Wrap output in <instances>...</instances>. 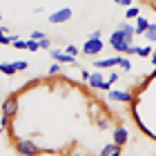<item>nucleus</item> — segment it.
Instances as JSON below:
<instances>
[{
	"instance_id": "1",
	"label": "nucleus",
	"mask_w": 156,
	"mask_h": 156,
	"mask_svg": "<svg viewBox=\"0 0 156 156\" xmlns=\"http://www.w3.org/2000/svg\"><path fill=\"white\" fill-rule=\"evenodd\" d=\"M109 45L114 47L118 54H127V49L134 45V36H127V34H123L120 29H116V31L109 34Z\"/></svg>"
},
{
	"instance_id": "2",
	"label": "nucleus",
	"mask_w": 156,
	"mask_h": 156,
	"mask_svg": "<svg viewBox=\"0 0 156 156\" xmlns=\"http://www.w3.org/2000/svg\"><path fill=\"white\" fill-rule=\"evenodd\" d=\"M16 150H18L20 156H40L42 154V147H38L31 138H20V140H16Z\"/></svg>"
},
{
	"instance_id": "3",
	"label": "nucleus",
	"mask_w": 156,
	"mask_h": 156,
	"mask_svg": "<svg viewBox=\"0 0 156 156\" xmlns=\"http://www.w3.org/2000/svg\"><path fill=\"white\" fill-rule=\"evenodd\" d=\"M87 85L91 89H101V91H109L112 89V85L107 83V78H105V74L101 72V69H94V72H91Z\"/></svg>"
},
{
	"instance_id": "4",
	"label": "nucleus",
	"mask_w": 156,
	"mask_h": 156,
	"mask_svg": "<svg viewBox=\"0 0 156 156\" xmlns=\"http://www.w3.org/2000/svg\"><path fill=\"white\" fill-rule=\"evenodd\" d=\"M103 49H105V42H103L101 38H87L80 51H83L85 56H89V58H91V56H98Z\"/></svg>"
},
{
	"instance_id": "5",
	"label": "nucleus",
	"mask_w": 156,
	"mask_h": 156,
	"mask_svg": "<svg viewBox=\"0 0 156 156\" xmlns=\"http://www.w3.org/2000/svg\"><path fill=\"white\" fill-rule=\"evenodd\" d=\"M72 16H74V9H69V7H62V9L49 13L47 20H49L51 25H62V23H67V20H72Z\"/></svg>"
},
{
	"instance_id": "6",
	"label": "nucleus",
	"mask_w": 156,
	"mask_h": 156,
	"mask_svg": "<svg viewBox=\"0 0 156 156\" xmlns=\"http://www.w3.org/2000/svg\"><path fill=\"white\" fill-rule=\"evenodd\" d=\"M107 101H112V103H134V101H136V96H134L132 91L109 89V91H107Z\"/></svg>"
},
{
	"instance_id": "7",
	"label": "nucleus",
	"mask_w": 156,
	"mask_h": 156,
	"mask_svg": "<svg viewBox=\"0 0 156 156\" xmlns=\"http://www.w3.org/2000/svg\"><path fill=\"white\" fill-rule=\"evenodd\" d=\"M49 56L54 58V62H60V65H74V67H80L76 62V58H72L69 54H65L62 49H49Z\"/></svg>"
},
{
	"instance_id": "8",
	"label": "nucleus",
	"mask_w": 156,
	"mask_h": 156,
	"mask_svg": "<svg viewBox=\"0 0 156 156\" xmlns=\"http://www.w3.org/2000/svg\"><path fill=\"white\" fill-rule=\"evenodd\" d=\"M2 114H5V116H9V118L18 114V96H16V94L7 96L5 101H2Z\"/></svg>"
},
{
	"instance_id": "9",
	"label": "nucleus",
	"mask_w": 156,
	"mask_h": 156,
	"mask_svg": "<svg viewBox=\"0 0 156 156\" xmlns=\"http://www.w3.org/2000/svg\"><path fill=\"white\" fill-rule=\"evenodd\" d=\"M120 62H123V56H112V58H103V60H94L91 62V67H96V69H109V67H120Z\"/></svg>"
},
{
	"instance_id": "10",
	"label": "nucleus",
	"mask_w": 156,
	"mask_h": 156,
	"mask_svg": "<svg viewBox=\"0 0 156 156\" xmlns=\"http://www.w3.org/2000/svg\"><path fill=\"white\" fill-rule=\"evenodd\" d=\"M112 143H116V145H127V138H129V132H127V127H123V125H116L114 127V132H112Z\"/></svg>"
},
{
	"instance_id": "11",
	"label": "nucleus",
	"mask_w": 156,
	"mask_h": 156,
	"mask_svg": "<svg viewBox=\"0 0 156 156\" xmlns=\"http://www.w3.org/2000/svg\"><path fill=\"white\" fill-rule=\"evenodd\" d=\"M140 56V58H152V54H154V47H150V45H147V47H136V45H132L129 49H127V54L125 56Z\"/></svg>"
},
{
	"instance_id": "12",
	"label": "nucleus",
	"mask_w": 156,
	"mask_h": 156,
	"mask_svg": "<svg viewBox=\"0 0 156 156\" xmlns=\"http://www.w3.org/2000/svg\"><path fill=\"white\" fill-rule=\"evenodd\" d=\"M150 20H147L145 16H138L136 20H134V29H136V36H143V34L147 31V29H150Z\"/></svg>"
},
{
	"instance_id": "13",
	"label": "nucleus",
	"mask_w": 156,
	"mask_h": 156,
	"mask_svg": "<svg viewBox=\"0 0 156 156\" xmlns=\"http://www.w3.org/2000/svg\"><path fill=\"white\" fill-rule=\"evenodd\" d=\"M120 154H123V147L116 145V143H107L101 150V156H120Z\"/></svg>"
},
{
	"instance_id": "14",
	"label": "nucleus",
	"mask_w": 156,
	"mask_h": 156,
	"mask_svg": "<svg viewBox=\"0 0 156 156\" xmlns=\"http://www.w3.org/2000/svg\"><path fill=\"white\" fill-rule=\"evenodd\" d=\"M140 16V11H138V7H127V11H125V20H136Z\"/></svg>"
},
{
	"instance_id": "15",
	"label": "nucleus",
	"mask_w": 156,
	"mask_h": 156,
	"mask_svg": "<svg viewBox=\"0 0 156 156\" xmlns=\"http://www.w3.org/2000/svg\"><path fill=\"white\" fill-rule=\"evenodd\" d=\"M143 36H145L147 42H156V25H150V29H147Z\"/></svg>"
},
{
	"instance_id": "16",
	"label": "nucleus",
	"mask_w": 156,
	"mask_h": 156,
	"mask_svg": "<svg viewBox=\"0 0 156 156\" xmlns=\"http://www.w3.org/2000/svg\"><path fill=\"white\" fill-rule=\"evenodd\" d=\"M109 123L112 120L107 116H101V118H96V125H98V129H109Z\"/></svg>"
},
{
	"instance_id": "17",
	"label": "nucleus",
	"mask_w": 156,
	"mask_h": 156,
	"mask_svg": "<svg viewBox=\"0 0 156 156\" xmlns=\"http://www.w3.org/2000/svg\"><path fill=\"white\" fill-rule=\"evenodd\" d=\"M62 51H65V54H69V56H72V58H76V56L80 54V49H78L76 45H67L65 49H62Z\"/></svg>"
},
{
	"instance_id": "18",
	"label": "nucleus",
	"mask_w": 156,
	"mask_h": 156,
	"mask_svg": "<svg viewBox=\"0 0 156 156\" xmlns=\"http://www.w3.org/2000/svg\"><path fill=\"white\" fill-rule=\"evenodd\" d=\"M60 72H62V65H60V62H54V65L49 67L47 74H49V76H56V74H60Z\"/></svg>"
},
{
	"instance_id": "19",
	"label": "nucleus",
	"mask_w": 156,
	"mask_h": 156,
	"mask_svg": "<svg viewBox=\"0 0 156 156\" xmlns=\"http://www.w3.org/2000/svg\"><path fill=\"white\" fill-rule=\"evenodd\" d=\"M38 49H40L38 47V40H31V38L27 40V51H38Z\"/></svg>"
},
{
	"instance_id": "20",
	"label": "nucleus",
	"mask_w": 156,
	"mask_h": 156,
	"mask_svg": "<svg viewBox=\"0 0 156 156\" xmlns=\"http://www.w3.org/2000/svg\"><path fill=\"white\" fill-rule=\"evenodd\" d=\"M31 40H45L47 38V34L45 31H31V36H29Z\"/></svg>"
},
{
	"instance_id": "21",
	"label": "nucleus",
	"mask_w": 156,
	"mask_h": 156,
	"mask_svg": "<svg viewBox=\"0 0 156 156\" xmlns=\"http://www.w3.org/2000/svg\"><path fill=\"white\" fill-rule=\"evenodd\" d=\"M105 78H107V83H109V85H114V83L118 80V74H116V72H109V74L105 76Z\"/></svg>"
},
{
	"instance_id": "22",
	"label": "nucleus",
	"mask_w": 156,
	"mask_h": 156,
	"mask_svg": "<svg viewBox=\"0 0 156 156\" xmlns=\"http://www.w3.org/2000/svg\"><path fill=\"white\" fill-rule=\"evenodd\" d=\"M13 47H16V49H27V40H23V38H18L16 42H13Z\"/></svg>"
},
{
	"instance_id": "23",
	"label": "nucleus",
	"mask_w": 156,
	"mask_h": 156,
	"mask_svg": "<svg viewBox=\"0 0 156 156\" xmlns=\"http://www.w3.org/2000/svg\"><path fill=\"white\" fill-rule=\"evenodd\" d=\"M0 127H2V129H9V116L2 114V118H0Z\"/></svg>"
},
{
	"instance_id": "24",
	"label": "nucleus",
	"mask_w": 156,
	"mask_h": 156,
	"mask_svg": "<svg viewBox=\"0 0 156 156\" xmlns=\"http://www.w3.org/2000/svg\"><path fill=\"white\" fill-rule=\"evenodd\" d=\"M120 69H125V72H129V69H132V62H129V58H123V62H120Z\"/></svg>"
},
{
	"instance_id": "25",
	"label": "nucleus",
	"mask_w": 156,
	"mask_h": 156,
	"mask_svg": "<svg viewBox=\"0 0 156 156\" xmlns=\"http://www.w3.org/2000/svg\"><path fill=\"white\" fill-rule=\"evenodd\" d=\"M114 2L120 5V7H125V9H127V7H132V0H114Z\"/></svg>"
},
{
	"instance_id": "26",
	"label": "nucleus",
	"mask_w": 156,
	"mask_h": 156,
	"mask_svg": "<svg viewBox=\"0 0 156 156\" xmlns=\"http://www.w3.org/2000/svg\"><path fill=\"white\" fill-rule=\"evenodd\" d=\"M89 76H91L89 69H80V78H83V80H89Z\"/></svg>"
},
{
	"instance_id": "27",
	"label": "nucleus",
	"mask_w": 156,
	"mask_h": 156,
	"mask_svg": "<svg viewBox=\"0 0 156 156\" xmlns=\"http://www.w3.org/2000/svg\"><path fill=\"white\" fill-rule=\"evenodd\" d=\"M101 36H103V31H101V29H96V31H91V34H89V38H101Z\"/></svg>"
},
{
	"instance_id": "28",
	"label": "nucleus",
	"mask_w": 156,
	"mask_h": 156,
	"mask_svg": "<svg viewBox=\"0 0 156 156\" xmlns=\"http://www.w3.org/2000/svg\"><path fill=\"white\" fill-rule=\"evenodd\" d=\"M152 65L156 67V49H154V54H152Z\"/></svg>"
},
{
	"instance_id": "29",
	"label": "nucleus",
	"mask_w": 156,
	"mask_h": 156,
	"mask_svg": "<svg viewBox=\"0 0 156 156\" xmlns=\"http://www.w3.org/2000/svg\"><path fill=\"white\" fill-rule=\"evenodd\" d=\"M0 23H2V13H0Z\"/></svg>"
},
{
	"instance_id": "30",
	"label": "nucleus",
	"mask_w": 156,
	"mask_h": 156,
	"mask_svg": "<svg viewBox=\"0 0 156 156\" xmlns=\"http://www.w3.org/2000/svg\"><path fill=\"white\" fill-rule=\"evenodd\" d=\"M154 140H156V134H154Z\"/></svg>"
},
{
	"instance_id": "31",
	"label": "nucleus",
	"mask_w": 156,
	"mask_h": 156,
	"mask_svg": "<svg viewBox=\"0 0 156 156\" xmlns=\"http://www.w3.org/2000/svg\"><path fill=\"white\" fill-rule=\"evenodd\" d=\"M0 67H2V62H0Z\"/></svg>"
}]
</instances>
